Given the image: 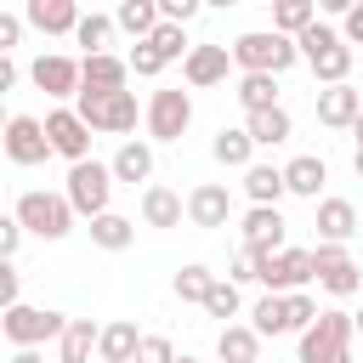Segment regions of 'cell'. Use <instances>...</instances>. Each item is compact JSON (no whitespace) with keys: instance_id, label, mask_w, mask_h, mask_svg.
<instances>
[{"instance_id":"cell-38","label":"cell","mask_w":363,"mask_h":363,"mask_svg":"<svg viewBox=\"0 0 363 363\" xmlns=\"http://www.w3.org/2000/svg\"><path fill=\"white\" fill-rule=\"evenodd\" d=\"M335 40H340V28H329V23H312V28L295 40V45H301V62H312V57H318V51H329Z\"/></svg>"},{"instance_id":"cell-30","label":"cell","mask_w":363,"mask_h":363,"mask_svg":"<svg viewBox=\"0 0 363 363\" xmlns=\"http://www.w3.org/2000/svg\"><path fill=\"white\" fill-rule=\"evenodd\" d=\"M113 34H119L113 11H85L79 28H74V45H85V57H102V51L113 45Z\"/></svg>"},{"instance_id":"cell-37","label":"cell","mask_w":363,"mask_h":363,"mask_svg":"<svg viewBox=\"0 0 363 363\" xmlns=\"http://www.w3.org/2000/svg\"><path fill=\"white\" fill-rule=\"evenodd\" d=\"M147 45H153V51H159V57H164V62H176V57H182V62H187V51H193V45H187V34H182V28H176V23H159V34H153V40H147Z\"/></svg>"},{"instance_id":"cell-27","label":"cell","mask_w":363,"mask_h":363,"mask_svg":"<svg viewBox=\"0 0 363 363\" xmlns=\"http://www.w3.org/2000/svg\"><path fill=\"white\" fill-rule=\"evenodd\" d=\"M102 346V323H91V318H74L68 323V335L57 340V363H91V352Z\"/></svg>"},{"instance_id":"cell-26","label":"cell","mask_w":363,"mask_h":363,"mask_svg":"<svg viewBox=\"0 0 363 363\" xmlns=\"http://www.w3.org/2000/svg\"><path fill=\"white\" fill-rule=\"evenodd\" d=\"M261 357V335L250 323H227L216 335V363H255Z\"/></svg>"},{"instance_id":"cell-35","label":"cell","mask_w":363,"mask_h":363,"mask_svg":"<svg viewBox=\"0 0 363 363\" xmlns=\"http://www.w3.org/2000/svg\"><path fill=\"white\" fill-rule=\"evenodd\" d=\"M250 318H255L250 329H255L261 340H267V335H289V295H261Z\"/></svg>"},{"instance_id":"cell-21","label":"cell","mask_w":363,"mask_h":363,"mask_svg":"<svg viewBox=\"0 0 363 363\" xmlns=\"http://www.w3.org/2000/svg\"><path fill=\"white\" fill-rule=\"evenodd\" d=\"M113 23H119V34H136V45H142V40L159 34L164 17H159V0H119L113 6Z\"/></svg>"},{"instance_id":"cell-43","label":"cell","mask_w":363,"mask_h":363,"mask_svg":"<svg viewBox=\"0 0 363 363\" xmlns=\"http://www.w3.org/2000/svg\"><path fill=\"white\" fill-rule=\"evenodd\" d=\"M23 233H28V227H23L17 216H6V221H0V255H6V261L17 255V244H23Z\"/></svg>"},{"instance_id":"cell-12","label":"cell","mask_w":363,"mask_h":363,"mask_svg":"<svg viewBox=\"0 0 363 363\" xmlns=\"http://www.w3.org/2000/svg\"><path fill=\"white\" fill-rule=\"evenodd\" d=\"M28 79H34L45 96H57V102L85 91V74H79V62H74V57H62V51H45V57H34Z\"/></svg>"},{"instance_id":"cell-22","label":"cell","mask_w":363,"mask_h":363,"mask_svg":"<svg viewBox=\"0 0 363 363\" xmlns=\"http://www.w3.org/2000/svg\"><path fill=\"white\" fill-rule=\"evenodd\" d=\"M323 182H329V164H323L318 153H301V159H289V164H284V187H289L295 199H318V193H323Z\"/></svg>"},{"instance_id":"cell-11","label":"cell","mask_w":363,"mask_h":363,"mask_svg":"<svg viewBox=\"0 0 363 363\" xmlns=\"http://www.w3.org/2000/svg\"><path fill=\"white\" fill-rule=\"evenodd\" d=\"M312 261H318V284L329 289V295H357L363 289V272H357V261H352V250L346 244H318L312 250Z\"/></svg>"},{"instance_id":"cell-25","label":"cell","mask_w":363,"mask_h":363,"mask_svg":"<svg viewBox=\"0 0 363 363\" xmlns=\"http://www.w3.org/2000/svg\"><path fill=\"white\" fill-rule=\"evenodd\" d=\"M136 352H142V335H136V323H130V318L102 323V346H96V357H102V363H136Z\"/></svg>"},{"instance_id":"cell-1","label":"cell","mask_w":363,"mask_h":363,"mask_svg":"<svg viewBox=\"0 0 363 363\" xmlns=\"http://www.w3.org/2000/svg\"><path fill=\"white\" fill-rule=\"evenodd\" d=\"M295 62H301V45L278 28H250V34L233 40V68L238 74H284Z\"/></svg>"},{"instance_id":"cell-7","label":"cell","mask_w":363,"mask_h":363,"mask_svg":"<svg viewBox=\"0 0 363 363\" xmlns=\"http://www.w3.org/2000/svg\"><path fill=\"white\" fill-rule=\"evenodd\" d=\"M113 170L108 164H96V159H85V164H68V204H74V216H85V221H96V216H108V199H113Z\"/></svg>"},{"instance_id":"cell-45","label":"cell","mask_w":363,"mask_h":363,"mask_svg":"<svg viewBox=\"0 0 363 363\" xmlns=\"http://www.w3.org/2000/svg\"><path fill=\"white\" fill-rule=\"evenodd\" d=\"M227 278H233V284H255V255H250V250H238V255H233V267H227Z\"/></svg>"},{"instance_id":"cell-24","label":"cell","mask_w":363,"mask_h":363,"mask_svg":"<svg viewBox=\"0 0 363 363\" xmlns=\"http://www.w3.org/2000/svg\"><path fill=\"white\" fill-rule=\"evenodd\" d=\"M233 96H238V108H244V113H267V108H284V102H278V74H238Z\"/></svg>"},{"instance_id":"cell-50","label":"cell","mask_w":363,"mask_h":363,"mask_svg":"<svg viewBox=\"0 0 363 363\" xmlns=\"http://www.w3.org/2000/svg\"><path fill=\"white\" fill-rule=\"evenodd\" d=\"M176 363H199V357H187V352H182V357H176Z\"/></svg>"},{"instance_id":"cell-23","label":"cell","mask_w":363,"mask_h":363,"mask_svg":"<svg viewBox=\"0 0 363 363\" xmlns=\"http://www.w3.org/2000/svg\"><path fill=\"white\" fill-rule=\"evenodd\" d=\"M182 216H187V199L182 193H170V187H142V221L147 227H182Z\"/></svg>"},{"instance_id":"cell-39","label":"cell","mask_w":363,"mask_h":363,"mask_svg":"<svg viewBox=\"0 0 363 363\" xmlns=\"http://www.w3.org/2000/svg\"><path fill=\"white\" fill-rule=\"evenodd\" d=\"M130 74H136V79H153V74H164V57L142 40V45H130Z\"/></svg>"},{"instance_id":"cell-33","label":"cell","mask_w":363,"mask_h":363,"mask_svg":"<svg viewBox=\"0 0 363 363\" xmlns=\"http://www.w3.org/2000/svg\"><path fill=\"white\" fill-rule=\"evenodd\" d=\"M216 278H221V272H210L204 261H187V267L176 272V301L204 306V301H210V289H216Z\"/></svg>"},{"instance_id":"cell-31","label":"cell","mask_w":363,"mask_h":363,"mask_svg":"<svg viewBox=\"0 0 363 363\" xmlns=\"http://www.w3.org/2000/svg\"><path fill=\"white\" fill-rule=\"evenodd\" d=\"M91 244H96V250H130V244H136V221L119 216V210H108V216L91 221Z\"/></svg>"},{"instance_id":"cell-48","label":"cell","mask_w":363,"mask_h":363,"mask_svg":"<svg viewBox=\"0 0 363 363\" xmlns=\"http://www.w3.org/2000/svg\"><path fill=\"white\" fill-rule=\"evenodd\" d=\"M6 363H45V357H40V352H11Z\"/></svg>"},{"instance_id":"cell-19","label":"cell","mask_w":363,"mask_h":363,"mask_svg":"<svg viewBox=\"0 0 363 363\" xmlns=\"http://www.w3.org/2000/svg\"><path fill=\"white\" fill-rule=\"evenodd\" d=\"M108 170H113V182H125V187H136V182H147L153 176V142H119V153L108 159ZM153 187V182H147Z\"/></svg>"},{"instance_id":"cell-42","label":"cell","mask_w":363,"mask_h":363,"mask_svg":"<svg viewBox=\"0 0 363 363\" xmlns=\"http://www.w3.org/2000/svg\"><path fill=\"white\" fill-rule=\"evenodd\" d=\"M17 40H23V17L0 11V57H11V51H17Z\"/></svg>"},{"instance_id":"cell-41","label":"cell","mask_w":363,"mask_h":363,"mask_svg":"<svg viewBox=\"0 0 363 363\" xmlns=\"http://www.w3.org/2000/svg\"><path fill=\"white\" fill-rule=\"evenodd\" d=\"M159 17L176 23V28H187V23L199 17V0H159Z\"/></svg>"},{"instance_id":"cell-14","label":"cell","mask_w":363,"mask_h":363,"mask_svg":"<svg viewBox=\"0 0 363 363\" xmlns=\"http://www.w3.org/2000/svg\"><path fill=\"white\" fill-rule=\"evenodd\" d=\"M227 221H233V193L221 182H199L187 193V227L210 233V227H227Z\"/></svg>"},{"instance_id":"cell-17","label":"cell","mask_w":363,"mask_h":363,"mask_svg":"<svg viewBox=\"0 0 363 363\" xmlns=\"http://www.w3.org/2000/svg\"><path fill=\"white\" fill-rule=\"evenodd\" d=\"M79 17H85V11H79L74 0H28V6H23V23L40 28V34H74Z\"/></svg>"},{"instance_id":"cell-8","label":"cell","mask_w":363,"mask_h":363,"mask_svg":"<svg viewBox=\"0 0 363 363\" xmlns=\"http://www.w3.org/2000/svg\"><path fill=\"white\" fill-rule=\"evenodd\" d=\"M0 147H6V159H11L17 170H34V164H45V159H51L45 119H34V113H11V119H6V136H0Z\"/></svg>"},{"instance_id":"cell-20","label":"cell","mask_w":363,"mask_h":363,"mask_svg":"<svg viewBox=\"0 0 363 363\" xmlns=\"http://www.w3.org/2000/svg\"><path fill=\"white\" fill-rule=\"evenodd\" d=\"M210 153H216V164H227V170H250V164H255V136H250L244 125H221L216 142H210Z\"/></svg>"},{"instance_id":"cell-34","label":"cell","mask_w":363,"mask_h":363,"mask_svg":"<svg viewBox=\"0 0 363 363\" xmlns=\"http://www.w3.org/2000/svg\"><path fill=\"white\" fill-rule=\"evenodd\" d=\"M312 23H318V6H312V0H278V6H272V28L289 34V40H301Z\"/></svg>"},{"instance_id":"cell-47","label":"cell","mask_w":363,"mask_h":363,"mask_svg":"<svg viewBox=\"0 0 363 363\" xmlns=\"http://www.w3.org/2000/svg\"><path fill=\"white\" fill-rule=\"evenodd\" d=\"M11 85H17V62H11V57H0V91H11Z\"/></svg>"},{"instance_id":"cell-4","label":"cell","mask_w":363,"mask_h":363,"mask_svg":"<svg viewBox=\"0 0 363 363\" xmlns=\"http://www.w3.org/2000/svg\"><path fill=\"white\" fill-rule=\"evenodd\" d=\"M68 323H74L68 312H51V306H23V301H17V306L0 318V335L11 340V352H40L45 340H62V335H68Z\"/></svg>"},{"instance_id":"cell-9","label":"cell","mask_w":363,"mask_h":363,"mask_svg":"<svg viewBox=\"0 0 363 363\" xmlns=\"http://www.w3.org/2000/svg\"><path fill=\"white\" fill-rule=\"evenodd\" d=\"M238 233H244V250H250V255H278V250H289V221H284V210H272V204H250Z\"/></svg>"},{"instance_id":"cell-10","label":"cell","mask_w":363,"mask_h":363,"mask_svg":"<svg viewBox=\"0 0 363 363\" xmlns=\"http://www.w3.org/2000/svg\"><path fill=\"white\" fill-rule=\"evenodd\" d=\"M45 136H51V153L57 159H68V164H85L91 159V125L74 108H51L45 113Z\"/></svg>"},{"instance_id":"cell-46","label":"cell","mask_w":363,"mask_h":363,"mask_svg":"<svg viewBox=\"0 0 363 363\" xmlns=\"http://www.w3.org/2000/svg\"><path fill=\"white\" fill-rule=\"evenodd\" d=\"M340 40H346V45H363V0L346 11V23H340Z\"/></svg>"},{"instance_id":"cell-13","label":"cell","mask_w":363,"mask_h":363,"mask_svg":"<svg viewBox=\"0 0 363 363\" xmlns=\"http://www.w3.org/2000/svg\"><path fill=\"white\" fill-rule=\"evenodd\" d=\"M357 119H363V91H357L352 79L318 91V125H323V130H352Z\"/></svg>"},{"instance_id":"cell-2","label":"cell","mask_w":363,"mask_h":363,"mask_svg":"<svg viewBox=\"0 0 363 363\" xmlns=\"http://www.w3.org/2000/svg\"><path fill=\"white\" fill-rule=\"evenodd\" d=\"M11 216H17L34 238H45V244H57V238H68V233H74V204H68V193L28 187V193H17Z\"/></svg>"},{"instance_id":"cell-36","label":"cell","mask_w":363,"mask_h":363,"mask_svg":"<svg viewBox=\"0 0 363 363\" xmlns=\"http://www.w3.org/2000/svg\"><path fill=\"white\" fill-rule=\"evenodd\" d=\"M238 306H244V301H238V284H233V278H216V289H210L204 312H210V318H221V329H227V323L238 318Z\"/></svg>"},{"instance_id":"cell-52","label":"cell","mask_w":363,"mask_h":363,"mask_svg":"<svg viewBox=\"0 0 363 363\" xmlns=\"http://www.w3.org/2000/svg\"><path fill=\"white\" fill-rule=\"evenodd\" d=\"M352 164H357V176H363V153H357V159H352Z\"/></svg>"},{"instance_id":"cell-16","label":"cell","mask_w":363,"mask_h":363,"mask_svg":"<svg viewBox=\"0 0 363 363\" xmlns=\"http://www.w3.org/2000/svg\"><path fill=\"white\" fill-rule=\"evenodd\" d=\"M79 74H85V91H102V96L130 91V57H113V51H102V57H79Z\"/></svg>"},{"instance_id":"cell-29","label":"cell","mask_w":363,"mask_h":363,"mask_svg":"<svg viewBox=\"0 0 363 363\" xmlns=\"http://www.w3.org/2000/svg\"><path fill=\"white\" fill-rule=\"evenodd\" d=\"M284 193H289V187H284V170H278V164H261V159H255V164L244 170V199H250V204H272V210H278Z\"/></svg>"},{"instance_id":"cell-15","label":"cell","mask_w":363,"mask_h":363,"mask_svg":"<svg viewBox=\"0 0 363 363\" xmlns=\"http://www.w3.org/2000/svg\"><path fill=\"white\" fill-rule=\"evenodd\" d=\"M227 68H233V45H193L187 62H182V79L193 91H210V85L227 79Z\"/></svg>"},{"instance_id":"cell-32","label":"cell","mask_w":363,"mask_h":363,"mask_svg":"<svg viewBox=\"0 0 363 363\" xmlns=\"http://www.w3.org/2000/svg\"><path fill=\"white\" fill-rule=\"evenodd\" d=\"M306 68H312V79H318V85H346V74H352V45H346V40H335V45H329V51H318Z\"/></svg>"},{"instance_id":"cell-28","label":"cell","mask_w":363,"mask_h":363,"mask_svg":"<svg viewBox=\"0 0 363 363\" xmlns=\"http://www.w3.org/2000/svg\"><path fill=\"white\" fill-rule=\"evenodd\" d=\"M244 130L255 136V147H278L295 136V119H289V108H267V113H244Z\"/></svg>"},{"instance_id":"cell-49","label":"cell","mask_w":363,"mask_h":363,"mask_svg":"<svg viewBox=\"0 0 363 363\" xmlns=\"http://www.w3.org/2000/svg\"><path fill=\"white\" fill-rule=\"evenodd\" d=\"M352 136H357V153H363V119H357V125H352Z\"/></svg>"},{"instance_id":"cell-18","label":"cell","mask_w":363,"mask_h":363,"mask_svg":"<svg viewBox=\"0 0 363 363\" xmlns=\"http://www.w3.org/2000/svg\"><path fill=\"white\" fill-rule=\"evenodd\" d=\"M352 238H357V204L318 199V244H352Z\"/></svg>"},{"instance_id":"cell-51","label":"cell","mask_w":363,"mask_h":363,"mask_svg":"<svg viewBox=\"0 0 363 363\" xmlns=\"http://www.w3.org/2000/svg\"><path fill=\"white\" fill-rule=\"evenodd\" d=\"M352 318H357V335H363V312H352Z\"/></svg>"},{"instance_id":"cell-3","label":"cell","mask_w":363,"mask_h":363,"mask_svg":"<svg viewBox=\"0 0 363 363\" xmlns=\"http://www.w3.org/2000/svg\"><path fill=\"white\" fill-rule=\"evenodd\" d=\"M352 340H357V318L329 306L306 335H301V363H352Z\"/></svg>"},{"instance_id":"cell-5","label":"cell","mask_w":363,"mask_h":363,"mask_svg":"<svg viewBox=\"0 0 363 363\" xmlns=\"http://www.w3.org/2000/svg\"><path fill=\"white\" fill-rule=\"evenodd\" d=\"M74 113H79L91 130H108V136H125V142H130V130H136V91H113V96L79 91V96H74Z\"/></svg>"},{"instance_id":"cell-6","label":"cell","mask_w":363,"mask_h":363,"mask_svg":"<svg viewBox=\"0 0 363 363\" xmlns=\"http://www.w3.org/2000/svg\"><path fill=\"white\" fill-rule=\"evenodd\" d=\"M142 125H147V142H182L193 125V96L182 85H159L142 108Z\"/></svg>"},{"instance_id":"cell-44","label":"cell","mask_w":363,"mask_h":363,"mask_svg":"<svg viewBox=\"0 0 363 363\" xmlns=\"http://www.w3.org/2000/svg\"><path fill=\"white\" fill-rule=\"evenodd\" d=\"M17 289H23V272L6 261V267H0V306H6V312L17 306Z\"/></svg>"},{"instance_id":"cell-40","label":"cell","mask_w":363,"mask_h":363,"mask_svg":"<svg viewBox=\"0 0 363 363\" xmlns=\"http://www.w3.org/2000/svg\"><path fill=\"white\" fill-rule=\"evenodd\" d=\"M136 363H176V346H170L164 335H142V352H136Z\"/></svg>"}]
</instances>
